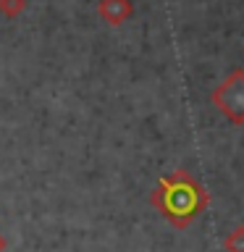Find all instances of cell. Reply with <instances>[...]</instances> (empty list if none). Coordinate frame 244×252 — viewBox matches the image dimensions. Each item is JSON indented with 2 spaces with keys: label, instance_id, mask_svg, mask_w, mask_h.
Returning <instances> with one entry per match:
<instances>
[{
  "label": "cell",
  "instance_id": "1",
  "mask_svg": "<svg viewBox=\"0 0 244 252\" xmlns=\"http://www.w3.org/2000/svg\"><path fill=\"white\" fill-rule=\"evenodd\" d=\"M150 202L163 213V218L176 228H186L200 213L208 208L210 194L200 181L189 176V171L179 168L173 176H163L150 192Z\"/></svg>",
  "mask_w": 244,
  "mask_h": 252
},
{
  "label": "cell",
  "instance_id": "2",
  "mask_svg": "<svg viewBox=\"0 0 244 252\" xmlns=\"http://www.w3.org/2000/svg\"><path fill=\"white\" fill-rule=\"evenodd\" d=\"M213 105L223 113L231 124H244V68L231 71L220 87H215V92L210 94Z\"/></svg>",
  "mask_w": 244,
  "mask_h": 252
},
{
  "label": "cell",
  "instance_id": "3",
  "mask_svg": "<svg viewBox=\"0 0 244 252\" xmlns=\"http://www.w3.org/2000/svg\"><path fill=\"white\" fill-rule=\"evenodd\" d=\"M100 16H102V21L113 24V27H121V24L131 16V3L129 0H102Z\"/></svg>",
  "mask_w": 244,
  "mask_h": 252
},
{
  "label": "cell",
  "instance_id": "4",
  "mask_svg": "<svg viewBox=\"0 0 244 252\" xmlns=\"http://www.w3.org/2000/svg\"><path fill=\"white\" fill-rule=\"evenodd\" d=\"M226 252H244V226H236L223 242Z\"/></svg>",
  "mask_w": 244,
  "mask_h": 252
},
{
  "label": "cell",
  "instance_id": "5",
  "mask_svg": "<svg viewBox=\"0 0 244 252\" xmlns=\"http://www.w3.org/2000/svg\"><path fill=\"white\" fill-rule=\"evenodd\" d=\"M24 0H0V11H3L5 16H16V13H21L24 11Z\"/></svg>",
  "mask_w": 244,
  "mask_h": 252
},
{
  "label": "cell",
  "instance_id": "6",
  "mask_svg": "<svg viewBox=\"0 0 244 252\" xmlns=\"http://www.w3.org/2000/svg\"><path fill=\"white\" fill-rule=\"evenodd\" d=\"M3 247H5V242H3V236H0V252H3Z\"/></svg>",
  "mask_w": 244,
  "mask_h": 252
}]
</instances>
